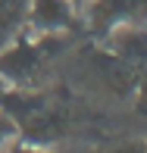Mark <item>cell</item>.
<instances>
[{
  "mask_svg": "<svg viewBox=\"0 0 147 153\" xmlns=\"http://www.w3.org/2000/svg\"><path fill=\"white\" fill-rule=\"evenodd\" d=\"M88 22L100 38L119 28H147V0H91Z\"/></svg>",
  "mask_w": 147,
  "mask_h": 153,
  "instance_id": "6da1fadb",
  "label": "cell"
},
{
  "mask_svg": "<svg viewBox=\"0 0 147 153\" xmlns=\"http://www.w3.org/2000/svg\"><path fill=\"white\" fill-rule=\"evenodd\" d=\"M31 28L41 34H57L66 31L75 19V3L72 0H31Z\"/></svg>",
  "mask_w": 147,
  "mask_h": 153,
  "instance_id": "7a4b0ae2",
  "label": "cell"
},
{
  "mask_svg": "<svg viewBox=\"0 0 147 153\" xmlns=\"http://www.w3.org/2000/svg\"><path fill=\"white\" fill-rule=\"evenodd\" d=\"M41 62V47L31 44H16L0 56V78L13 81V85H22V81L31 78V72Z\"/></svg>",
  "mask_w": 147,
  "mask_h": 153,
  "instance_id": "3957f363",
  "label": "cell"
},
{
  "mask_svg": "<svg viewBox=\"0 0 147 153\" xmlns=\"http://www.w3.org/2000/svg\"><path fill=\"white\" fill-rule=\"evenodd\" d=\"M110 44L128 59H147V31L144 28H119L110 34Z\"/></svg>",
  "mask_w": 147,
  "mask_h": 153,
  "instance_id": "277c9868",
  "label": "cell"
},
{
  "mask_svg": "<svg viewBox=\"0 0 147 153\" xmlns=\"http://www.w3.org/2000/svg\"><path fill=\"white\" fill-rule=\"evenodd\" d=\"M16 131H19V128H16V119L6 116V113H0V153L16 141Z\"/></svg>",
  "mask_w": 147,
  "mask_h": 153,
  "instance_id": "5b68a950",
  "label": "cell"
},
{
  "mask_svg": "<svg viewBox=\"0 0 147 153\" xmlns=\"http://www.w3.org/2000/svg\"><path fill=\"white\" fill-rule=\"evenodd\" d=\"M107 153H147V144H141V141H131V144H119V147L107 150Z\"/></svg>",
  "mask_w": 147,
  "mask_h": 153,
  "instance_id": "8992f818",
  "label": "cell"
},
{
  "mask_svg": "<svg viewBox=\"0 0 147 153\" xmlns=\"http://www.w3.org/2000/svg\"><path fill=\"white\" fill-rule=\"evenodd\" d=\"M3 153H47V150L34 147V144H19V141H13V144H10V147H6Z\"/></svg>",
  "mask_w": 147,
  "mask_h": 153,
  "instance_id": "52a82bcc",
  "label": "cell"
},
{
  "mask_svg": "<svg viewBox=\"0 0 147 153\" xmlns=\"http://www.w3.org/2000/svg\"><path fill=\"white\" fill-rule=\"evenodd\" d=\"M0 100H3V78H0Z\"/></svg>",
  "mask_w": 147,
  "mask_h": 153,
  "instance_id": "ba28073f",
  "label": "cell"
},
{
  "mask_svg": "<svg viewBox=\"0 0 147 153\" xmlns=\"http://www.w3.org/2000/svg\"><path fill=\"white\" fill-rule=\"evenodd\" d=\"M72 3H78V0H72Z\"/></svg>",
  "mask_w": 147,
  "mask_h": 153,
  "instance_id": "9c48e42d",
  "label": "cell"
}]
</instances>
